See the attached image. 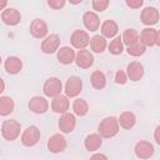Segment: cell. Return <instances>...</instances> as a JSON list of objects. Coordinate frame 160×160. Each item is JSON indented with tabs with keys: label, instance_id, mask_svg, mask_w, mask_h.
Segmentation results:
<instances>
[{
	"label": "cell",
	"instance_id": "cell-37",
	"mask_svg": "<svg viewBox=\"0 0 160 160\" xmlns=\"http://www.w3.org/2000/svg\"><path fill=\"white\" fill-rule=\"evenodd\" d=\"M154 139H155V141L160 145V125L156 126V129H155V131H154Z\"/></svg>",
	"mask_w": 160,
	"mask_h": 160
},
{
	"label": "cell",
	"instance_id": "cell-26",
	"mask_svg": "<svg viewBox=\"0 0 160 160\" xmlns=\"http://www.w3.org/2000/svg\"><path fill=\"white\" fill-rule=\"evenodd\" d=\"M122 42L126 45V46H130L138 41H140V35L139 32L135 30V29H126L122 34Z\"/></svg>",
	"mask_w": 160,
	"mask_h": 160
},
{
	"label": "cell",
	"instance_id": "cell-14",
	"mask_svg": "<svg viewBox=\"0 0 160 160\" xmlns=\"http://www.w3.org/2000/svg\"><path fill=\"white\" fill-rule=\"evenodd\" d=\"M126 75L131 81H139L144 75V68L140 62L132 61L126 66Z\"/></svg>",
	"mask_w": 160,
	"mask_h": 160
},
{
	"label": "cell",
	"instance_id": "cell-1",
	"mask_svg": "<svg viewBox=\"0 0 160 160\" xmlns=\"http://www.w3.org/2000/svg\"><path fill=\"white\" fill-rule=\"evenodd\" d=\"M119 132V120L114 116L105 118L99 125V134L102 138H112Z\"/></svg>",
	"mask_w": 160,
	"mask_h": 160
},
{
	"label": "cell",
	"instance_id": "cell-3",
	"mask_svg": "<svg viewBox=\"0 0 160 160\" xmlns=\"http://www.w3.org/2000/svg\"><path fill=\"white\" fill-rule=\"evenodd\" d=\"M44 94L49 98H56L61 94L62 84L58 78H49L44 84Z\"/></svg>",
	"mask_w": 160,
	"mask_h": 160
},
{
	"label": "cell",
	"instance_id": "cell-10",
	"mask_svg": "<svg viewBox=\"0 0 160 160\" xmlns=\"http://www.w3.org/2000/svg\"><path fill=\"white\" fill-rule=\"evenodd\" d=\"M30 32L36 39L45 38L46 34H48V25H46V22L44 20H41V19L32 20V22L30 25Z\"/></svg>",
	"mask_w": 160,
	"mask_h": 160
},
{
	"label": "cell",
	"instance_id": "cell-27",
	"mask_svg": "<svg viewBox=\"0 0 160 160\" xmlns=\"http://www.w3.org/2000/svg\"><path fill=\"white\" fill-rule=\"evenodd\" d=\"M14 111V100L9 96H1L0 98V114L2 116H6Z\"/></svg>",
	"mask_w": 160,
	"mask_h": 160
},
{
	"label": "cell",
	"instance_id": "cell-30",
	"mask_svg": "<svg viewBox=\"0 0 160 160\" xmlns=\"http://www.w3.org/2000/svg\"><path fill=\"white\" fill-rule=\"evenodd\" d=\"M122 50H124V42H122V39L120 36L119 38H115L109 44V51L112 55H119V54L122 52Z\"/></svg>",
	"mask_w": 160,
	"mask_h": 160
},
{
	"label": "cell",
	"instance_id": "cell-32",
	"mask_svg": "<svg viewBox=\"0 0 160 160\" xmlns=\"http://www.w3.org/2000/svg\"><path fill=\"white\" fill-rule=\"evenodd\" d=\"M109 6L108 0H94L92 1V9L96 11H104Z\"/></svg>",
	"mask_w": 160,
	"mask_h": 160
},
{
	"label": "cell",
	"instance_id": "cell-15",
	"mask_svg": "<svg viewBox=\"0 0 160 160\" xmlns=\"http://www.w3.org/2000/svg\"><path fill=\"white\" fill-rule=\"evenodd\" d=\"M75 124H76V120H75V116L70 112H66V114H62V116L60 118L59 120V129L68 134V132H71L75 128Z\"/></svg>",
	"mask_w": 160,
	"mask_h": 160
},
{
	"label": "cell",
	"instance_id": "cell-21",
	"mask_svg": "<svg viewBox=\"0 0 160 160\" xmlns=\"http://www.w3.org/2000/svg\"><path fill=\"white\" fill-rule=\"evenodd\" d=\"M4 68L9 74H18L22 68V61L16 56H9L4 62Z\"/></svg>",
	"mask_w": 160,
	"mask_h": 160
},
{
	"label": "cell",
	"instance_id": "cell-38",
	"mask_svg": "<svg viewBox=\"0 0 160 160\" xmlns=\"http://www.w3.org/2000/svg\"><path fill=\"white\" fill-rule=\"evenodd\" d=\"M156 45L160 46V31H158V35H156Z\"/></svg>",
	"mask_w": 160,
	"mask_h": 160
},
{
	"label": "cell",
	"instance_id": "cell-22",
	"mask_svg": "<svg viewBox=\"0 0 160 160\" xmlns=\"http://www.w3.org/2000/svg\"><path fill=\"white\" fill-rule=\"evenodd\" d=\"M101 135L100 134H90L86 136L84 145L88 151H95L101 146Z\"/></svg>",
	"mask_w": 160,
	"mask_h": 160
},
{
	"label": "cell",
	"instance_id": "cell-7",
	"mask_svg": "<svg viewBox=\"0 0 160 160\" xmlns=\"http://www.w3.org/2000/svg\"><path fill=\"white\" fill-rule=\"evenodd\" d=\"M65 148H66V139L60 134H55L48 140V149L54 154L64 151Z\"/></svg>",
	"mask_w": 160,
	"mask_h": 160
},
{
	"label": "cell",
	"instance_id": "cell-29",
	"mask_svg": "<svg viewBox=\"0 0 160 160\" xmlns=\"http://www.w3.org/2000/svg\"><path fill=\"white\" fill-rule=\"evenodd\" d=\"M72 110L78 116H84L89 111V105L84 99H76L72 104Z\"/></svg>",
	"mask_w": 160,
	"mask_h": 160
},
{
	"label": "cell",
	"instance_id": "cell-16",
	"mask_svg": "<svg viewBox=\"0 0 160 160\" xmlns=\"http://www.w3.org/2000/svg\"><path fill=\"white\" fill-rule=\"evenodd\" d=\"M159 20V11L152 8V6H149V8H145L142 11H141V21L142 24L145 25H155Z\"/></svg>",
	"mask_w": 160,
	"mask_h": 160
},
{
	"label": "cell",
	"instance_id": "cell-24",
	"mask_svg": "<svg viewBox=\"0 0 160 160\" xmlns=\"http://www.w3.org/2000/svg\"><path fill=\"white\" fill-rule=\"evenodd\" d=\"M90 48H91V50L94 52H98V54L102 52L105 50V48H106V40H105V38L101 36V35L92 36L91 40H90Z\"/></svg>",
	"mask_w": 160,
	"mask_h": 160
},
{
	"label": "cell",
	"instance_id": "cell-20",
	"mask_svg": "<svg viewBox=\"0 0 160 160\" xmlns=\"http://www.w3.org/2000/svg\"><path fill=\"white\" fill-rule=\"evenodd\" d=\"M51 109H52L55 112L66 114V111H68V109H69V100H68V96L59 95V96L54 98L52 101H51Z\"/></svg>",
	"mask_w": 160,
	"mask_h": 160
},
{
	"label": "cell",
	"instance_id": "cell-25",
	"mask_svg": "<svg viewBox=\"0 0 160 160\" xmlns=\"http://www.w3.org/2000/svg\"><path fill=\"white\" fill-rule=\"evenodd\" d=\"M136 122V118L132 112L130 111H125L120 115L119 118V125L124 129H131Z\"/></svg>",
	"mask_w": 160,
	"mask_h": 160
},
{
	"label": "cell",
	"instance_id": "cell-33",
	"mask_svg": "<svg viewBox=\"0 0 160 160\" xmlns=\"http://www.w3.org/2000/svg\"><path fill=\"white\" fill-rule=\"evenodd\" d=\"M115 81L118 82V84H125L126 81H128V75H126V72L125 71H122V70H119L116 74H115Z\"/></svg>",
	"mask_w": 160,
	"mask_h": 160
},
{
	"label": "cell",
	"instance_id": "cell-18",
	"mask_svg": "<svg viewBox=\"0 0 160 160\" xmlns=\"http://www.w3.org/2000/svg\"><path fill=\"white\" fill-rule=\"evenodd\" d=\"M82 20H84V25L88 30L90 31H96L100 26V19L99 16L92 12V11H86L82 16Z\"/></svg>",
	"mask_w": 160,
	"mask_h": 160
},
{
	"label": "cell",
	"instance_id": "cell-5",
	"mask_svg": "<svg viewBox=\"0 0 160 160\" xmlns=\"http://www.w3.org/2000/svg\"><path fill=\"white\" fill-rule=\"evenodd\" d=\"M39 139H40V130L34 125L26 128L21 135V142L29 148L34 146L39 141Z\"/></svg>",
	"mask_w": 160,
	"mask_h": 160
},
{
	"label": "cell",
	"instance_id": "cell-8",
	"mask_svg": "<svg viewBox=\"0 0 160 160\" xmlns=\"http://www.w3.org/2000/svg\"><path fill=\"white\" fill-rule=\"evenodd\" d=\"M1 20L4 24L6 25H18L21 20V15L20 12L16 10V9H12V8H8V9H4L2 12H1Z\"/></svg>",
	"mask_w": 160,
	"mask_h": 160
},
{
	"label": "cell",
	"instance_id": "cell-6",
	"mask_svg": "<svg viewBox=\"0 0 160 160\" xmlns=\"http://www.w3.org/2000/svg\"><path fill=\"white\" fill-rule=\"evenodd\" d=\"M90 40L91 39L89 38L88 32L84 30H75L71 35V39H70L72 46L75 49H79V50H84L90 44Z\"/></svg>",
	"mask_w": 160,
	"mask_h": 160
},
{
	"label": "cell",
	"instance_id": "cell-17",
	"mask_svg": "<svg viewBox=\"0 0 160 160\" xmlns=\"http://www.w3.org/2000/svg\"><path fill=\"white\" fill-rule=\"evenodd\" d=\"M75 58H76L75 51L69 46H62L58 50V60L64 65L71 64L72 61H75Z\"/></svg>",
	"mask_w": 160,
	"mask_h": 160
},
{
	"label": "cell",
	"instance_id": "cell-4",
	"mask_svg": "<svg viewBox=\"0 0 160 160\" xmlns=\"http://www.w3.org/2000/svg\"><path fill=\"white\" fill-rule=\"evenodd\" d=\"M82 90V81L79 76H70L65 84V94L68 98L78 96Z\"/></svg>",
	"mask_w": 160,
	"mask_h": 160
},
{
	"label": "cell",
	"instance_id": "cell-13",
	"mask_svg": "<svg viewBox=\"0 0 160 160\" xmlns=\"http://www.w3.org/2000/svg\"><path fill=\"white\" fill-rule=\"evenodd\" d=\"M49 108V102L45 98L34 96L29 101V109L35 114H44Z\"/></svg>",
	"mask_w": 160,
	"mask_h": 160
},
{
	"label": "cell",
	"instance_id": "cell-36",
	"mask_svg": "<svg viewBox=\"0 0 160 160\" xmlns=\"http://www.w3.org/2000/svg\"><path fill=\"white\" fill-rule=\"evenodd\" d=\"M90 160H108V158H106V155H104V154H94V155L90 158Z\"/></svg>",
	"mask_w": 160,
	"mask_h": 160
},
{
	"label": "cell",
	"instance_id": "cell-28",
	"mask_svg": "<svg viewBox=\"0 0 160 160\" xmlns=\"http://www.w3.org/2000/svg\"><path fill=\"white\" fill-rule=\"evenodd\" d=\"M90 81H91V85L95 88V89H104L105 88V85H106V78H105V75L101 72V71H99V70H96V71H94L92 74H91V76H90Z\"/></svg>",
	"mask_w": 160,
	"mask_h": 160
},
{
	"label": "cell",
	"instance_id": "cell-31",
	"mask_svg": "<svg viewBox=\"0 0 160 160\" xmlns=\"http://www.w3.org/2000/svg\"><path fill=\"white\" fill-rule=\"evenodd\" d=\"M126 50H128V54L131 55V56H140V55H142V54L145 52L146 46H145L142 42L138 41V42H135V44L128 46Z\"/></svg>",
	"mask_w": 160,
	"mask_h": 160
},
{
	"label": "cell",
	"instance_id": "cell-12",
	"mask_svg": "<svg viewBox=\"0 0 160 160\" xmlns=\"http://www.w3.org/2000/svg\"><path fill=\"white\" fill-rule=\"evenodd\" d=\"M75 62L79 68L81 69H88L92 65L94 62V56L89 51V50H79L78 54H76V58H75Z\"/></svg>",
	"mask_w": 160,
	"mask_h": 160
},
{
	"label": "cell",
	"instance_id": "cell-9",
	"mask_svg": "<svg viewBox=\"0 0 160 160\" xmlns=\"http://www.w3.org/2000/svg\"><path fill=\"white\" fill-rule=\"evenodd\" d=\"M135 155L139 159H150L154 155V146L149 141H139L135 145Z\"/></svg>",
	"mask_w": 160,
	"mask_h": 160
},
{
	"label": "cell",
	"instance_id": "cell-19",
	"mask_svg": "<svg viewBox=\"0 0 160 160\" xmlns=\"http://www.w3.org/2000/svg\"><path fill=\"white\" fill-rule=\"evenodd\" d=\"M156 35H158V31L155 29L146 28L140 32V42H142L145 46L156 45Z\"/></svg>",
	"mask_w": 160,
	"mask_h": 160
},
{
	"label": "cell",
	"instance_id": "cell-35",
	"mask_svg": "<svg viewBox=\"0 0 160 160\" xmlns=\"http://www.w3.org/2000/svg\"><path fill=\"white\" fill-rule=\"evenodd\" d=\"M126 5L129 8H132V9H139L142 5V0H128Z\"/></svg>",
	"mask_w": 160,
	"mask_h": 160
},
{
	"label": "cell",
	"instance_id": "cell-23",
	"mask_svg": "<svg viewBox=\"0 0 160 160\" xmlns=\"http://www.w3.org/2000/svg\"><path fill=\"white\" fill-rule=\"evenodd\" d=\"M118 24L114 20H106L101 25V34L104 38H114L118 34Z\"/></svg>",
	"mask_w": 160,
	"mask_h": 160
},
{
	"label": "cell",
	"instance_id": "cell-2",
	"mask_svg": "<svg viewBox=\"0 0 160 160\" xmlns=\"http://www.w3.org/2000/svg\"><path fill=\"white\" fill-rule=\"evenodd\" d=\"M21 125L16 120H5L1 125V135L4 139L12 141L20 135Z\"/></svg>",
	"mask_w": 160,
	"mask_h": 160
},
{
	"label": "cell",
	"instance_id": "cell-11",
	"mask_svg": "<svg viewBox=\"0 0 160 160\" xmlns=\"http://www.w3.org/2000/svg\"><path fill=\"white\" fill-rule=\"evenodd\" d=\"M60 45V38L56 34H51L48 38H45V40L41 44V50L45 54H52L59 49Z\"/></svg>",
	"mask_w": 160,
	"mask_h": 160
},
{
	"label": "cell",
	"instance_id": "cell-34",
	"mask_svg": "<svg viewBox=\"0 0 160 160\" xmlns=\"http://www.w3.org/2000/svg\"><path fill=\"white\" fill-rule=\"evenodd\" d=\"M48 5H49L50 8L58 10V9H61V8L65 5V1H64V0H49V1H48Z\"/></svg>",
	"mask_w": 160,
	"mask_h": 160
}]
</instances>
